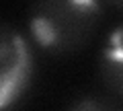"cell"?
<instances>
[{"label": "cell", "mask_w": 123, "mask_h": 111, "mask_svg": "<svg viewBox=\"0 0 123 111\" xmlns=\"http://www.w3.org/2000/svg\"><path fill=\"white\" fill-rule=\"evenodd\" d=\"M98 14L97 0H39L33 10L31 29L43 47L70 52L88 41Z\"/></svg>", "instance_id": "cell-1"}, {"label": "cell", "mask_w": 123, "mask_h": 111, "mask_svg": "<svg viewBox=\"0 0 123 111\" xmlns=\"http://www.w3.org/2000/svg\"><path fill=\"white\" fill-rule=\"evenodd\" d=\"M31 52L23 35L0 23V111L8 109L31 78Z\"/></svg>", "instance_id": "cell-2"}, {"label": "cell", "mask_w": 123, "mask_h": 111, "mask_svg": "<svg viewBox=\"0 0 123 111\" xmlns=\"http://www.w3.org/2000/svg\"><path fill=\"white\" fill-rule=\"evenodd\" d=\"M103 70L111 85L123 91V25L117 27L109 37L103 56Z\"/></svg>", "instance_id": "cell-3"}, {"label": "cell", "mask_w": 123, "mask_h": 111, "mask_svg": "<svg viewBox=\"0 0 123 111\" xmlns=\"http://www.w3.org/2000/svg\"><path fill=\"white\" fill-rule=\"evenodd\" d=\"M72 111H123V109L117 107L115 103H111V101L90 97V99H84V101L76 103V105L72 107Z\"/></svg>", "instance_id": "cell-4"}]
</instances>
